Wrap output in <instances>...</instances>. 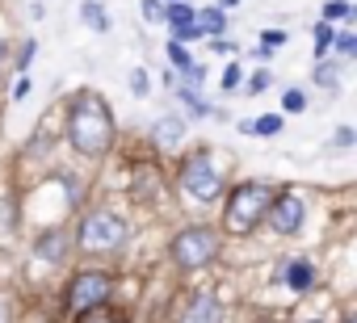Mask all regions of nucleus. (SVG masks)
Instances as JSON below:
<instances>
[{"mask_svg":"<svg viewBox=\"0 0 357 323\" xmlns=\"http://www.w3.org/2000/svg\"><path fill=\"white\" fill-rule=\"evenodd\" d=\"M236 130H240V134H257V139H278V134L286 130V118H282V113H261V118L240 122Z\"/></svg>","mask_w":357,"mask_h":323,"instance_id":"nucleus-12","label":"nucleus"},{"mask_svg":"<svg viewBox=\"0 0 357 323\" xmlns=\"http://www.w3.org/2000/svg\"><path fill=\"white\" fill-rule=\"evenodd\" d=\"M126 84H130V93H135V97H147V93H151V76H147L143 68H135Z\"/></svg>","mask_w":357,"mask_h":323,"instance_id":"nucleus-24","label":"nucleus"},{"mask_svg":"<svg viewBox=\"0 0 357 323\" xmlns=\"http://www.w3.org/2000/svg\"><path fill=\"white\" fill-rule=\"evenodd\" d=\"M198 30H202L206 38H223V30H227V13H223L219 5H202V9H198Z\"/></svg>","mask_w":357,"mask_h":323,"instance_id":"nucleus-13","label":"nucleus"},{"mask_svg":"<svg viewBox=\"0 0 357 323\" xmlns=\"http://www.w3.org/2000/svg\"><path fill=\"white\" fill-rule=\"evenodd\" d=\"M26 97H30V80L22 76V80H17V88H13V101H26Z\"/></svg>","mask_w":357,"mask_h":323,"instance_id":"nucleus-34","label":"nucleus"},{"mask_svg":"<svg viewBox=\"0 0 357 323\" xmlns=\"http://www.w3.org/2000/svg\"><path fill=\"white\" fill-rule=\"evenodd\" d=\"M332 42H336V30H332V22H319V26H315V59H324V55L332 51Z\"/></svg>","mask_w":357,"mask_h":323,"instance_id":"nucleus-18","label":"nucleus"},{"mask_svg":"<svg viewBox=\"0 0 357 323\" xmlns=\"http://www.w3.org/2000/svg\"><path fill=\"white\" fill-rule=\"evenodd\" d=\"M181 80H185L190 88H202V84H206V63H198V59H194V63L181 72Z\"/></svg>","mask_w":357,"mask_h":323,"instance_id":"nucleus-23","label":"nucleus"},{"mask_svg":"<svg viewBox=\"0 0 357 323\" xmlns=\"http://www.w3.org/2000/svg\"><path fill=\"white\" fill-rule=\"evenodd\" d=\"M80 323H122L118 315H109L105 306H97V310H89V315H80Z\"/></svg>","mask_w":357,"mask_h":323,"instance_id":"nucleus-31","label":"nucleus"},{"mask_svg":"<svg viewBox=\"0 0 357 323\" xmlns=\"http://www.w3.org/2000/svg\"><path fill=\"white\" fill-rule=\"evenodd\" d=\"M0 63H5V38H0Z\"/></svg>","mask_w":357,"mask_h":323,"instance_id":"nucleus-37","label":"nucleus"},{"mask_svg":"<svg viewBox=\"0 0 357 323\" xmlns=\"http://www.w3.org/2000/svg\"><path fill=\"white\" fill-rule=\"evenodd\" d=\"M269 84H273V72H269V68H261V72H257V76L248 80V97H257V93H265Z\"/></svg>","mask_w":357,"mask_h":323,"instance_id":"nucleus-28","label":"nucleus"},{"mask_svg":"<svg viewBox=\"0 0 357 323\" xmlns=\"http://www.w3.org/2000/svg\"><path fill=\"white\" fill-rule=\"evenodd\" d=\"M198 22V9L185 5V0H176V5H164V26L176 30V26H194Z\"/></svg>","mask_w":357,"mask_h":323,"instance_id":"nucleus-16","label":"nucleus"},{"mask_svg":"<svg viewBox=\"0 0 357 323\" xmlns=\"http://www.w3.org/2000/svg\"><path fill=\"white\" fill-rule=\"evenodd\" d=\"M219 248H223V239H219V231H215V227H206V223H190V227H181V231L172 235L168 256H172V265H176V269L194 273V269L215 265Z\"/></svg>","mask_w":357,"mask_h":323,"instance_id":"nucleus-4","label":"nucleus"},{"mask_svg":"<svg viewBox=\"0 0 357 323\" xmlns=\"http://www.w3.org/2000/svg\"><path fill=\"white\" fill-rule=\"evenodd\" d=\"M344 323H357V310H353V315H349V319H344Z\"/></svg>","mask_w":357,"mask_h":323,"instance_id":"nucleus-38","label":"nucleus"},{"mask_svg":"<svg viewBox=\"0 0 357 323\" xmlns=\"http://www.w3.org/2000/svg\"><path fill=\"white\" fill-rule=\"evenodd\" d=\"M307 109V93L303 88H286L282 93V113H303Z\"/></svg>","mask_w":357,"mask_h":323,"instance_id":"nucleus-20","label":"nucleus"},{"mask_svg":"<svg viewBox=\"0 0 357 323\" xmlns=\"http://www.w3.org/2000/svg\"><path fill=\"white\" fill-rule=\"evenodd\" d=\"M168 38H176V42H194V38H206V34H202L198 22H194V26H176V30H168Z\"/></svg>","mask_w":357,"mask_h":323,"instance_id":"nucleus-29","label":"nucleus"},{"mask_svg":"<svg viewBox=\"0 0 357 323\" xmlns=\"http://www.w3.org/2000/svg\"><path fill=\"white\" fill-rule=\"evenodd\" d=\"M219 319H223L219 298L206 294V290H198V294H190V302H185V310H181L176 323H219Z\"/></svg>","mask_w":357,"mask_h":323,"instance_id":"nucleus-8","label":"nucleus"},{"mask_svg":"<svg viewBox=\"0 0 357 323\" xmlns=\"http://www.w3.org/2000/svg\"><path fill=\"white\" fill-rule=\"evenodd\" d=\"M63 130H68V143L84 159H101L114 147V134H118L114 113H109V105L97 93H76L68 101V126Z\"/></svg>","mask_w":357,"mask_h":323,"instance_id":"nucleus-1","label":"nucleus"},{"mask_svg":"<svg viewBox=\"0 0 357 323\" xmlns=\"http://www.w3.org/2000/svg\"><path fill=\"white\" fill-rule=\"evenodd\" d=\"M353 143H357V130H353V126H336L332 147H340V151H344V147H353Z\"/></svg>","mask_w":357,"mask_h":323,"instance_id":"nucleus-30","label":"nucleus"},{"mask_svg":"<svg viewBox=\"0 0 357 323\" xmlns=\"http://www.w3.org/2000/svg\"><path fill=\"white\" fill-rule=\"evenodd\" d=\"M164 55H168V68H172L176 76H181V72H185V68L194 63L190 47H185V42H176V38H168V42H164Z\"/></svg>","mask_w":357,"mask_h":323,"instance_id":"nucleus-17","label":"nucleus"},{"mask_svg":"<svg viewBox=\"0 0 357 323\" xmlns=\"http://www.w3.org/2000/svg\"><path fill=\"white\" fill-rule=\"evenodd\" d=\"M336 55H344V59H357V34H349V30H336Z\"/></svg>","mask_w":357,"mask_h":323,"instance_id":"nucleus-21","label":"nucleus"},{"mask_svg":"<svg viewBox=\"0 0 357 323\" xmlns=\"http://www.w3.org/2000/svg\"><path fill=\"white\" fill-rule=\"evenodd\" d=\"M231 5H240V0H219V9H223V13H227Z\"/></svg>","mask_w":357,"mask_h":323,"instance_id":"nucleus-35","label":"nucleus"},{"mask_svg":"<svg viewBox=\"0 0 357 323\" xmlns=\"http://www.w3.org/2000/svg\"><path fill=\"white\" fill-rule=\"evenodd\" d=\"M0 323H9V306L5 302H0Z\"/></svg>","mask_w":357,"mask_h":323,"instance_id":"nucleus-36","label":"nucleus"},{"mask_svg":"<svg viewBox=\"0 0 357 323\" xmlns=\"http://www.w3.org/2000/svg\"><path fill=\"white\" fill-rule=\"evenodd\" d=\"M176 185H181L185 202H202V206L219 202V194H223V173H219V164H215V155H211V151H194L185 164H181Z\"/></svg>","mask_w":357,"mask_h":323,"instance_id":"nucleus-5","label":"nucleus"},{"mask_svg":"<svg viewBox=\"0 0 357 323\" xmlns=\"http://www.w3.org/2000/svg\"><path fill=\"white\" fill-rule=\"evenodd\" d=\"M303 219H307V202H303V194L286 189V194L273 198V206H269V227H273L278 235H298V231H303Z\"/></svg>","mask_w":357,"mask_h":323,"instance_id":"nucleus-7","label":"nucleus"},{"mask_svg":"<svg viewBox=\"0 0 357 323\" xmlns=\"http://www.w3.org/2000/svg\"><path fill=\"white\" fill-rule=\"evenodd\" d=\"M151 139H155V147H181L185 143V118H176V113H160L155 122H151Z\"/></svg>","mask_w":357,"mask_h":323,"instance_id":"nucleus-10","label":"nucleus"},{"mask_svg":"<svg viewBox=\"0 0 357 323\" xmlns=\"http://www.w3.org/2000/svg\"><path fill=\"white\" fill-rule=\"evenodd\" d=\"M219 84H223V93H236L244 84V63H227L223 76H219Z\"/></svg>","mask_w":357,"mask_h":323,"instance_id":"nucleus-19","label":"nucleus"},{"mask_svg":"<svg viewBox=\"0 0 357 323\" xmlns=\"http://www.w3.org/2000/svg\"><path fill=\"white\" fill-rule=\"evenodd\" d=\"M307 323H319V319H307Z\"/></svg>","mask_w":357,"mask_h":323,"instance_id":"nucleus-40","label":"nucleus"},{"mask_svg":"<svg viewBox=\"0 0 357 323\" xmlns=\"http://www.w3.org/2000/svg\"><path fill=\"white\" fill-rule=\"evenodd\" d=\"M130 239V227L118 210H89L76 227V248L84 256H114Z\"/></svg>","mask_w":357,"mask_h":323,"instance_id":"nucleus-3","label":"nucleus"},{"mask_svg":"<svg viewBox=\"0 0 357 323\" xmlns=\"http://www.w3.org/2000/svg\"><path fill=\"white\" fill-rule=\"evenodd\" d=\"M80 22H84V30H93V34H109V13L97 5V0H84V5H80Z\"/></svg>","mask_w":357,"mask_h":323,"instance_id":"nucleus-14","label":"nucleus"},{"mask_svg":"<svg viewBox=\"0 0 357 323\" xmlns=\"http://www.w3.org/2000/svg\"><path fill=\"white\" fill-rule=\"evenodd\" d=\"M211 47H215L219 55H236V51H240V42H231V38H211Z\"/></svg>","mask_w":357,"mask_h":323,"instance_id":"nucleus-33","label":"nucleus"},{"mask_svg":"<svg viewBox=\"0 0 357 323\" xmlns=\"http://www.w3.org/2000/svg\"><path fill=\"white\" fill-rule=\"evenodd\" d=\"M269 206H273V189H269L265 181H240V185L227 194L223 231H231V235H252V231L269 219Z\"/></svg>","mask_w":357,"mask_h":323,"instance_id":"nucleus-2","label":"nucleus"},{"mask_svg":"<svg viewBox=\"0 0 357 323\" xmlns=\"http://www.w3.org/2000/svg\"><path fill=\"white\" fill-rule=\"evenodd\" d=\"M68 248H72V235H68L63 227L43 231V235L34 239V256L47 260V265H63V260H68Z\"/></svg>","mask_w":357,"mask_h":323,"instance_id":"nucleus-9","label":"nucleus"},{"mask_svg":"<svg viewBox=\"0 0 357 323\" xmlns=\"http://www.w3.org/2000/svg\"><path fill=\"white\" fill-rule=\"evenodd\" d=\"M34 55H38V42H34V38H26V42H22V51H17V59H13V68L26 76V68L34 63Z\"/></svg>","mask_w":357,"mask_h":323,"instance_id":"nucleus-22","label":"nucleus"},{"mask_svg":"<svg viewBox=\"0 0 357 323\" xmlns=\"http://www.w3.org/2000/svg\"><path fill=\"white\" fill-rule=\"evenodd\" d=\"M286 38H290L286 30H261V47H265V51H278V47H286Z\"/></svg>","mask_w":357,"mask_h":323,"instance_id":"nucleus-26","label":"nucleus"},{"mask_svg":"<svg viewBox=\"0 0 357 323\" xmlns=\"http://www.w3.org/2000/svg\"><path fill=\"white\" fill-rule=\"evenodd\" d=\"M315 84L336 88V63H324V59H319V68H315Z\"/></svg>","mask_w":357,"mask_h":323,"instance_id":"nucleus-27","label":"nucleus"},{"mask_svg":"<svg viewBox=\"0 0 357 323\" xmlns=\"http://www.w3.org/2000/svg\"><path fill=\"white\" fill-rule=\"evenodd\" d=\"M176 101L190 109V118H215V105H206V101H202V93H198V88H190V84L176 88Z\"/></svg>","mask_w":357,"mask_h":323,"instance_id":"nucleus-15","label":"nucleus"},{"mask_svg":"<svg viewBox=\"0 0 357 323\" xmlns=\"http://www.w3.org/2000/svg\"><path fill=\"white\" fill-rule=\"evenodd\" d=\"M282 277H286V285H290L294 294H303V290H311V281H315V265H311L307 256H294V260L282 265Z\"/></svg>","mask_w":357,"mask_h":323,"instance_id":"nucleus-11","label":"nucleus"},{"mask_svg":"<svg viewBox=\"0 0 357 323\" xmlns=\"http://www.w3.org/2000/svg\"><path fill=\"white\" fill-rule=\"evenodd\" d=\"M164 5H176V0H164Z\"/></svg>","mask_w":357,"mask_h":323,"instance_id":"nucleus-39","label":"nucleus"},{"mask_svg":"<svg viewBox=\"0 0 357 323\" xmlns=\"http://www.w3.org/2000/svg\"><path fill=\"white\" fill-rule=\"evenodd\" d=\"M143 17L147 22H164V0H143Z\"/></svg>","mask_w":357,"mask_h":323,"instance_id":"nucleus-32","label":"nucleus"},{"mask_svg":"<svg viewBox=\"0 0 357 323\" xmlns=\"http://www.w3.org/2000/svg\"><path fill=\"white\" fill-rule=\"evenodd\" d=\"M114 294V277L101 273V269H80L72 281H68V310L72 315H89L97 306H105Z\"/></svg>","mask_w":357,"mask_h":323,"instance_id":"nucleus-6","label":"nucleus"},{"mask_svg":"<svg viewBox=\"0 0 357 323\" xmlns=\"http://www.w3.org/2000/svg\"><path fill=\"white\" fill-rule=\"evenodd\" d=\"M353 13V5H344V0H328L324 5V22H344Z\"/></svg>","mask_w":357,"mask_h":323,"instance_id":"nucleus-25","label":"nucleus"}]
</instances>
